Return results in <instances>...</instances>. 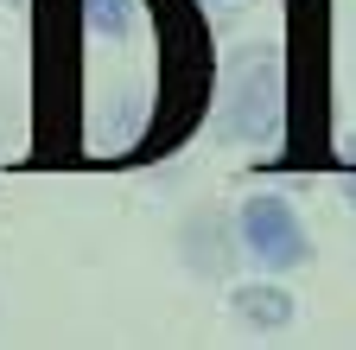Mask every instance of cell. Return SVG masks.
I'll return each mask as SVG.
<instances>
[{
	"label": "cell",
	"instance_id": "obj_1",
	"mask_svg": "<svg viewBox=\"0 0 356 350\" xmlns=\"http://www.w3.org/2000/svg\"><path fill=\"white\" fill-rule=\"evenodd\" d=\"M286 121V58L274 45H248L236 58L229 90V134L236 141H274Z\"/></svg>",
	"mask_w": 356,
	"mask_h": 350
},
{
	"label": "cell",
	"instance_id": "obj_2",
	"mask_svg": "<svg viewBox=\"0 0 356 350\" xmlns=\"http://www.w3.org/2000/svg\"><path fill=\"white\" fill-rule=\"evenodd\" d=\"M236 230H242V248L261 261V268H274V274H293V268L312 261V236L299 223V210L286 198H274V191L248 198L242 216H236Z\"/></svg>",
	"mask_w": 356,
	"mask_h": 350
},
{
	"label": "cell",
	"instance_id": "obj_3",
	"mask_svg": "<svg viewBox=\"0 0 356 350\" xmlns=\"http://www.w3.org/2000/svg\"><path fill=\"white\" fill-rule=\"evenodd\" d=\"M229 312H236V325H248V331H286V325L299 319V305H293V293L274 287V280H236V287H229Z\"/></svg>",
	"mask_w": 356,
	"mask_h": 350
},
{
	"label": "cell",
	"instance_id": "obj_4",
	"mask_svg": "<svg viewBox=\"0 0 356 350\" xmlns=\"http://www.w3.org/2000/svg\"><path fill=\"white\" fill-rule=\"evenodd\" d=\"M83 26L108 38V45H121V38H134V19H140V0H76Z\"/></svg>",
	"mask_w": 356,
	"mask_h": 350
}]
</instances>
